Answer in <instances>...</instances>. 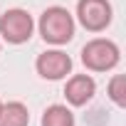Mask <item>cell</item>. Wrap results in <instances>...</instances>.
I'll return each mask as SVG.
<instances>
[{
	"label": "cell",
	"mask_w": 126,
	"mask_h": 126,
	"mask_svg": "<svg viewBox=\"0 0 126 126\" xmlns=\"http://www.w3.org/2000/svg\"><path fill=\"white\" fill-rule=\"evenodd\" d=\"M42 126H74V116L67 106L62 104H54L45 111L42 116Z\"/></svg>",
	"instance_id": "ba28073f"
},
{
	"label": "cell",
	"mask_w": 126,
	"mask_h": 126,
	"mask_svg": "<svg viewBox=\"0 0 126 126\" xmlns=\"http://www.w3.org/2000/svg\"><path fill=\"white\" fill-rule=\"evenodd\" d=\"M0 109H3V101H0Z\"/></svg>",
	"instance_id": "30bf717a"
},
{
	"label": "cell",
	"mask_w": 126,
	"mask_h": 126,
	"mask_svg": "<svg viewBox=\"0 0 126 126\" xmlns=\"http://www.w3.org/2000/svg\"><path fill=\"white\" fill-rule=\"evenodd\" d=\"M40 32L52 45H64L74 35V20L64 8H49L40 17Z\"/></svg>",
	"instance_id": "6da1fadb"
},
{
	"label": "cell",
	"mask_w": 126,
	"mask_h": 126,
	"mask_svg": "<svg viewBox=\"0 0 126 126\" xmlns=\"http://www.w3.org/2000/svg\"><path fill=\"white\" fill-rule=\"evenodd\" d=\"M69 69H72L69 54L59 52V49H49V52L40 54V59H37V72L45 79H62L69 74Z\"/></svg>",
	"instance_id": "5b68a950"
},
{
	"label": "cell",
	"mask_w": 126,
	"mask_h": 126,
	"mask_svg": "<svg viewBox=\"0 0 126 126\" xmlns=\"http://www.w3.org/2000/svg\"><path fill=\"white\" fill-rule=\"evenodd\" d=\"M77 15H79V22L87 30L99 32L111 22V5L106 0H79Z\"/></svg>",
	"instance_id": "277c9868"
},
{
	"label": "cell",
	"mask_w": 126,
	"mask_h": 126,
	"mask_svg": "<svg viewBox=\"0 0 126 126\" xmlns=\"http://www.w3.org/2000/svg\"><path fill=\"white\" fill-rule=\"evenodd\" d=\"M94 89H96V84H94L92 77H87V74H77V77H72V79L67 82L64 94H67V101H69V104L82 106V104H87V101L94 96Z\"/></svg>",
	"instance_id": "8992f818"
},
{
	"label": "cell",
	"mask_w": 126,
	"mask_h": 126,
	"mask_svg": "<svg viewBox=\"0 0 126 126\" xmlns=\"http://www.w3.org/2000/svg\"><path fill=\"white\" fill-rule=\"evenodd\" d=\"M0 35L13 45L27 42L32 35V17L25 10H8L0 17Z\"/></svg>",
	"instance_id": "3957f363"
},
{
	"label": "cell",
	"mask_w": 126,
	"mask_h": 126,
	"mask_svg": "<svg viewBox=\"0 0 126 126\" xmlns=\"http://www.w3.org/2000/svg\"><path fill=\"white\" fill-rule=\"evenodd\" d=\"M109 96H111L119 106L126 104V77L116 74V77L111 79V84H109Z\"/></svg>",
	"instance_id": "9c48e42d"
},
{
	"label": "cell",
	"mask_w": 126,
	"mask_h": 126,
	"mask_svg": "<svg viewBox=\"0 0 126 126\" xmlns=\"http://www.w3.org/2000/svg\"><path fill=\"white\" fill-rule=\"evenodd\" d=\"M82 62L89 69H94V72H106V69L116 67V62H119V47L111 40H92L82 49Z\"/></svg>",
	"instance_id": "7a4b0ae2"
},
{
	"label": "cell",
	"mask_w": 126,
	"mask_h": 126,
	"mask_svg": "<svg viewBox=\"0 0 126 126\" xmlns=\"http://www.w3.org/2000/svg\"><path fill=\"white\" fill-rule=\"evenodd\" d=\"M27 121H30V114L20 101L5 104L0 109V126H27Z\"/></svg>",
	"instance_id": "52a82bcc"
}]
</instances>
